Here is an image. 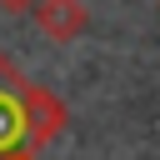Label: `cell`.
I'll return each instance as SVG.
<instances>
[{"label": "cell", "instance_id": "obj_4", "mask_svg": "<svg viewBox=\"0 0 160 160\" xmlns=\"http://www.w3.org/2000/svg\"><path fill=\"white\" fill-rule=\"evenodd\" d=\"M5 160H35V155H5Z\"/></svg>", "mask_w": 160, "mask_h": 160}, {"label": "cell", "instance_id": "obj_2", "mask_svg": "<svg viewBox=\"0 0 160 160\" xmlns=\"http://www.w3.org/2000/svg\"><path fill=\"white\" fill-rule=\"evenodd\" d=\"M35 25H40V35L45 40H75V35H85V25H90V10H85V0H40L35 10Z\"/></svg>", "mask_w": 160, "mask_h": 160}, {"label": "cell", "instance_id": "obj_3", "mask_svg": "<svg viewBox=\"0 0 160 160\" xmlns=\"http://www.w3.org/2000/svg\"><path fill=\"white\" fill-rule=\"evenodd\" d=\"M35 5H40V0H0L5 15H25V10H35Z\"/></svg>", "mask_w": 160, "mask_h": 160}, {"label": "cell", "instance_id": "obj_1", "mask_svg": "<svg viewBox=\"0 0 160 160\" xmlns=\"http://www.w3.org/2000/svg\"><path fill=\"white\" fill-rule=\"evenodd\" d=\"M30 100H35V80H25L10 55H0V160L35 155L30 150Z\"/></svg>", "mask_w": 160, "mask_h": 160}]
</instances>
